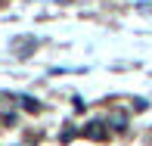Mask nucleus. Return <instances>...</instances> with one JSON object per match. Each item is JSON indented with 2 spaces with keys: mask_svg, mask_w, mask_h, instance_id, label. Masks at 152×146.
Listing matches in <instances>:
<instances>
[{
  "mask_svg": "<svg viewBox=\"0 0 152 146\" xmlns=\"http://www.w3.org/2000/svg\"><path fill=\"white\" fill-rule=\"evenodd\" d=\"M84 137H96V140H102L106 137V131H102V121H90L84 128Z\"/></svg>",
  "mask_w": 152,
  "mask_h": 146,
  "instance_id": "f257e3e1",
  "label": "nucleus"
},
{
  "mask_svg": "<svg viewBox=\"0 0 152 146\" xmlns=\"http://www.w3.org/2000/svg\"><path fill=\"white\" fill-rule=\"evenodd\" d=\"M19 103H22V106L28 109V112H40V103L34 100V96H19Z\"/></svg>",
  "mask_w": 152,
  "mask_h": 146,
  "instance_id": "f03ea898",
  "label": "nucleus"
}]
</instances>
